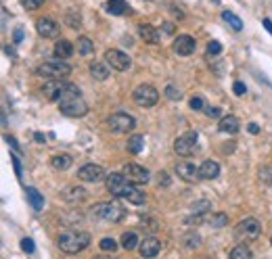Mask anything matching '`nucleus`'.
<instances>
[{"label":"nucleus","mask_w":272,"mask_h":259,"mask_svg":"<svg viewBox=\"0 0 272 259\" xmlns=\"http://www.w3.org/2000/svg\"><path fill=\"white\" fill-rule=\"evenodd\" d=\"M157 176H159V178H157V184H159V186H163V188H168V186L172 184V180H170L168 172H159Z\"/></svg>","instance_id":"37998d69"},{"label":"nucleus","mask_w":272,"mask_h":259,"mask_svg":"<svg viewBox=\"0 0 272 259\" xmlns=\"http://www.w3.org/2000/svg\"><path fill=\"white\" fill-rule=\"evenodd\" d=\"M90 74L94 79H99V82H105V79L109 77V67L101 63V61H94V63H90Z\"/></svg>","instance_id":"393cba45"},{"label":"nucleus","mask_w":272,"mask_h":259,"mask_svg":"<svg viewBox=\"0 0 272 259\" xmlns=\"http://www.w3.org/2000/svg\"><path fill=\"white\" fill-rule=\"evenodd\" d=\"M134 96V103L138 107H153L157 105V101H159V92H157V88H153L151 84H143V86H138L136 90L132 92Z\"/></svg>","instance_id":"0eeeda50"},{"label":"nucleus","mask_w":272,"mask_h":259,"mask_svg":"<svg viewBox=\"0 0 272 259\" xmlns=\"http://www.w3.org/2000/svg\"><path fill=\"white\" fill-rule=\"evenodd\" d=\"M138 251H140V255H143V257H157V255H159V251H161V243L155 236H149L145 240H140Z\"/></svg>","instance_id":"a211bd4d"},{"label":"nucleus","mask_w":272,"mask_h":259,"mask_svg":"<svg viewBox=\"0 0 272 259\" xmlns=\"http://www.w3.org/2000/svg\"><path fill=\"white\" fill-rule=\"evenodd\" d=\"M78 178H80L82 182H101L107 178V174H105V169L101 165H94V163H86L82 165L80 169H78Z\"/></svg>","instance_id":"9b49d317"},{"label":"nucleus","mask_w":272,"mask_h":259,"mask_svg":"<svg viewBox=\"0 0 272 259\" xmlns=\"http://www.w3.org/2000/svg\"><path fill=\"white\" fill-rule=\"evenodd\" d=\"M220 176V165L212 159H207V161L201 163L199 167V178H203V180H216V178Z\"/></svg>","instance_id":"6ab92c4d"},{"label":"nucleus","mask_w":272,"mask_h":259,"mask_svg":"<svg viewBox=\"0 0 272 259\" xmlns=\"http://www.w3.org/2000/svg\"><path fill=\"white\" fill-rule=\"evenodd\" d=\"M67 25H69V28H80V15H78V13H69L67 15Z\"/></svg>","instance_id":"c03bdc74"},{"label":"nucleus","mask_w":272,"mask_h":259,"mask_svg":"<svg viewBox=\"0 0 272 259\" xmlns=\"http://www.w3.org/2000/svg\"><path fill=\"white\" fill-rule=\"evenodd\" d=\"M78 52H80L82 57H88L94 52V42L90 38H86V36H82V38H78Z\"/></svg>","instance_id":"c756f323"},{"label":"nucleus","mask_w":272,"mask_h":259,"mask_svg":"<svg viewBox=\"0 0 272 259\" xmlns=\"http://www.w3.org/2000/svg\"><path fill=\"white\" fill-rule=\"evenodd\" d=\"M105 184H107V190L111 192V194H119V190L124 188V186L128 184V178H126V174L124 172H113V174H107V178H105Z\"/></svg>","instance_id":"dca6fc26"},{"label":"nucleus","mask_w":272,"mask_h":259,"mask_svg":"<svg viewBox=\"0 0 272 259\" xmlns=\"http://www.w3.org/2000/svg\"><path fill=\"white\" fill-rule=\"evenodd\" d=\"M59 111L67 115V117H84L88 113V105L82 98L80 88L74 84H67L63 94L59 98Z\"/></svg>","instance_id":"f257e3e1"},{"label":"nucleus","mask_w":272,"mask_h":259,"mask_svg":"<svg viewBox=\"0 0 272 259\" xmlns=\"http://www.w3.org/2000/svg\"><path fill=\"white\" fill-rule=\"evenodd\" d=\"M117 196H119V199H124V201H128V203H132V205H143L147 201L145 190L140 188L136 182H132V180H128V184L119 190Z\"/></svg>","instance_id":"1a4fd4ad"},{"label":"nucleus","mask_w":272,"mask_h":259,"mask_svg":"<svg viewBox=\"0 0 272 259\" xmlns=\"http://www.w3.org/2000/svg\"><path fill=\"white\" fill-rule=\"evenodd\" d=\"M21 40H23V28H17L15 34H13V42H15V44H19Z\"/></svg>","instance_id":"09e8293b"},{"label":"nucleus","mask_w":272,"mask_h":259,"mask_svg":"<svg viewBox=\"0 0 272 259\" xmlns=\"http://www.w3.org/2000/svg\"><path fill=\"white\" fill-rule=\"evenodd\" d=\"M4 52H6V55H11V57H13V55H15V50H13V48H11V46H6V48H4Z\"/></svg>","instance_id":"6e6d98bb"},{"label":"nucleus","mask_w":272,"mask_h":259,"mask_svg":"<svg viewBox=\"0 0 272 259\" xmlns=\"http://www.w3.org/2000/svg\"><path fill=\"white\" fill-rule=\"evenodd\" d=\"M270 243H272V238H270Z\"/></svg>","instance_id":"4d7b16f0"},{"label":"nucleus","mask_w":272,"mask_h":259,"mask_svg":"<svg viewBox=\"0 0 272 259\" xmlns=\"http://www.w3.org/2000/svg\"><path fill=\"white\" fill-rule=\"evenodd\" d=\"M90 245V234L84 230H74L69 228L65 232L59 234V249L63 253H69V255H76V253H82L86 247Z\"/></svg>","instance_id":"f03ea898"},{"label":"nucleus","mask_w":272,"mask_h":259,"mask_svg":"<svg viewBox=\"0 0 272 259\" xmlns=\"http://www.w3.org/2000/svg\"><path fill=\"white\" fill-rule=\"evenodd\" d=\"M11 159H13V165H15V174H17V178H19V180H21V178H23V169H21V161H19V157L13 155Z\"/></svg>","instance_id":"de8ad7c7"},{"label":"nucleus","mask_w":272,"mask_h":259,"mask_svg":"<svg viewBox=\"0 0 272 259\" xmlns=\"http://www.w3.org/2000/svg\"><path fill=\"white\" fill-rule=\"evenodd\" d=\"M65 86L67 84L63 79H50V82H46L42 86V94H44V98H48V101H59L61 94L65 90Z\"/></svg>","instance_id":"4468645a"},{"label":"nucleus","mask_w":272,"mask_h":259,"mask_svg":"<svg viewBox=\"0 0 272 259\" xmlns=\"http://www.w3.org/2000/svg\"><path fill=\"white\" fill-rule=\"evenodd\" d=\"M92 218L109 222V224H119L121 220L126 218V209L121 207L117 201H107V203H96L94 207L90 209Z\"/></svg>","instance_id":"7ed1b4c3"},{"label":"nucleus","mask_w":272,"mask_h":259,"mask_svg":"<svg viewBox=\"0 0 272 259\" xmlns=\"http://www.w3.org/2000/svg\"><path fill=\"white\" fill-rule=\"evenodd\" d=\"M105 8H107V13H109V15H126L130 6H128L126 0H109Z\"/></svg>","instance_id":"bb28decb"},{"label":"nucleus","mask_w":272,"mask_h":259,"mask_svg":"<svg viewBox=\"0 0 272 259\" xmlns=\"http://www.w3.org/2000/svg\"><path fill=\"white\" fill-rule=\"evenodd\" d=\"M233 92H234L236 96H243L245 92H247V86H245L243 82H234V84H233Z\"/></svg>","instance_id":"a18cd8bd"},{"label":"nucleus","mask_w":272,"mask_h":259,"mask_svg":"<svg viewBox=\"0 0 272 259\" xmlns=\"http://www.w3.org/2000/svg\"><path fill=\"white\" fill-rule=\"evenodd\" d=\"M191 109H193V111H203V109H205L203 98H201V96H193V98H191Z\"/></svg>","instance_id":"a19ab883"},{"label":"nucleus","mask_w":272,"mask_h":259,"mask_svg":"<svg viewBox=\"0 0 272 259\" xmlns=\"http://www.w3.org/2000/svg\"><path fill=\"white\" fill-rule=\"evenodd\" d=\"M36 30H38V34L42 36V38H57L59 32H61V25L55 19H46L44 17V19H38Z\"/></svg>","instance_id":"2eb2a0df"},{"label":"nucleus","mask_w":272,"mask_h":259,"mask_svg":"<svg viewBox=\"0 0 272 259\" xmlns=\"http://www.w3.org/2000/svg\"><path fill=\"white\" fill-rule=\"evenodd\" d=\"M174 30H176V28H174L172 21H165V23H163V32H165V34H174Z\"/></svg>","instance_id":"3c124183"},{"label":"nucleus","mask_w":272,"mask_h":259,"mask_svg":"<svg viewBox=\"0 0 272 259\" xmlns=\"http://www.w3.org/2000/svg\"><path fill=\"white\" fill-rule=\"evenodd\" d=\"M107 128L113 134H128V132H132L136 128V119L132 117V115L117 111L107 119Z\"/></svg>","instance_id":"423d86ee"},{"label":"nucleus","mask_w":272,"mask_h":259,"mask_svg":"<svg viewBox=\"0 0 272 259\" xmlns=\"http://www.w3.org/2000/svg\"><path fill=\"white\" fill-rule=\"evenodd\" d=\"M69 74H72V65H67L63 59H50L36 67V75L48 79H65Z\"/></svg>","instance_id":"20e7f679"},{"label":"nucleus","mask_w":272,"mask_h":259,"mask_svg":"<svg viewBox=\"0 0 272 259\" xmlns=\"http://www.w3.org/2000/svg\"><path fill=\"white\" fill-rule=\"evenodd\" d=\"M105 61H107V65H111V69H116V71H126V69H130V65H132V59L117 48H109L105 52Z\"/></svg>","instance_id":"9d476101"},{"label":"nucleus","mask_w":272,"mask_h":259,"mask_svg":"<svg viewBox=\"0 0 272 259\" xmlns=\"http://www.w3.org/2000/svg\"><path fill=\"white\" fill-rule=\"evenodd\" d=\"M19 2L23 8H28V11H36V8L44 4V0H19Z\"/></svg>","instance_id":"e433bc0d"},{"label":"nucleus","mask_w":272,"mask_h":259,"mask_svg":"<svg viewBox=\"0 0 272 259\" xmlns=\"http://www.w3.org/2000/svg\"><path fill=\"white\" fill-rule=\"evenodd\" d=\"M197 140H199L197 132H184L182 136H178L176 142H174V150H176V155L191 157L197 150Z\"/></svg>","instance_id":"6e6552de"},{"label":"nucleus","mask_w":272,"mask_h":259,"mask_svg":"<svg viewBox=\"0 0 272 259\" xmlns=\"http://www.w3.org/2000/svg\"><path fill=\"white\" fill-rule=\"evenodd\" d=\"M6 142H8V145H11V147L15 148V153H17V155L21 153V148H19V145H17V140H15L13 136H6Z\"/></svg>","instance_id":"8fccbe9b"},{"label":"nucleus","mask_w":272,"mask_h":259,"mask_svg":"<svg viewBox=\"0 0 272 259\" xmlns=\"http://www.w3.org/2000/svg\"><path fill=\"white\" fill-rule=\"evenodd\" d=\"M21 249H23V251L28 253V255H32L34 251H36V245H34L32 238H23V240H21Z\"/></svg>","instance_id":"79ce46f5"},{"label":"nucleus","mask_w":272,"mask_h":259,"mask_svg":"<svg viewBox=\"0 0 272 259\" xmlns=\"http://www.w3.org/2000/svg\"><path fill=\"white\" fill-rule=\"evenodd\" d=\"M128 153L130 155H138V153H143V148H145V136L143 134H134V136H130L128 138Z\"/></svg>","instance_id":"b1692460"},{"label":"nucleus","mask_w":272,"mask_h":259,"mask_svg":"<svg viewBox=\"0 0 272 259\" xmlns=\"http://www.w3.org/2000/svg\"><path fill=\"white\" fill-rule=\"evenodd\" d=\"M264 28H266V32L272 36V21H270V19H264Z\"/></svg>","instance_id":"5fc2aeb1"},{"label":"nucleus","mask_w":272,"mask_h":259,"mask_svg":"<svg viewBox=\"0 0 272 259\" xmlns=\"http://www.w3.org/2000/svg\"><path fill=\"white\" fill-rule=\"evenodd\" d=\"M182 243H184L187 249H199L201 238H199V234H195V232H189V234L182 236Z\"/></svg>","instance_id":"473e14b6"},{"label":"nucleus","mask_w":272,"mask_h":259,"mask_svg":"<svg viewBox=\"0 0 272 259\" xmlns=\"http://www.w3.org/2000/svg\"><path fill=\"white\" fill-rule=\"evenodd\" d=\"M52 52H55L57 59H69V57L74 55V44L69 42V40H63V38H61V40L55 44Z\"/></svg>","instance_id":"5701e85b"},{"label":"nucleus","mask_w":272,"mask_h":259,"mask_svg":"<svg viewBox=\"0 0 272 259\" xmlns=\"http://www.w3.org/2000/svg\"><path fill=\"white\" fill-rule=\"evenodd\" d=\"M138 245H140V240H138L136 232H124V234H121V249H124V251H134Z\"/></svg>","instance_id":"a878e982"},{"label":"nucleus","mask_w":272,"mask_h":259,"mask_svg":"<svg viewBox=\"0 0 272 259\" xmlns=\"http://www.w3.org/2000/svg\"><path fill=\"white\" fill-rule=\"evenodd\" d=\"M201 222L212 228H224L228 226V216L226 213H203V220Z\"/></svg>","instance_id":"4be33fe9"},{"label":"nucleus","mask_w":272,"mask_h":259,"mask_svg":"<svg viewBox=\"0 0 272 259\" xmlns=\"http://www.w3.org/2000/svg\"><path fill=\"white\" fill-rule=\"evenodd\" d=\"M174 169H176L178 178H182L184 182H195L199 178V167H195V163H191V161H180L176 163Z\"/></svg>","instance_id":"f3484780"},{"label":"nucleus","mask_w":272,"mask_h":259,"mask_svg":"<svg viewBox=\"0 0 272 259\" xmlns=\"http://www.w3.org/2000/svg\"><path fill=\"white\" fill-rule=\"evenodd\" d=\"M262 232V226L256 218H245L239 222V226L234 228V236L236 240H241V243H247V240H256Z\"/></svg>","instance_id":"39448f33"},{"label":"nucleus","mask_w":272,"mask_h":259,"mask_svg":"<svg viewBox=\"0 0 272 259\" xmlns=\"http://www.w3.org/2000/svg\"><path fill=\"white\" fill-rule=\"evenodd\" d=\"M258 178H260V182L262 184H272V167H260V172H258Z\"/></svg>","instance_id":"f704fd0d"},{"label":"nucleus","mask_w":272,"mask_h":259,"mask_svg":"<svg viewBox=\"0 0 272 259\" xmlns=\"http://www.w3.org/2000/svg\"><path fill=\"white\" fill-rule=\"evenodd\" d=\"M99 245H101L103 251H111V253H113V251H117V243H116L113 238H103Z\"/></svg>","instance_id":"58836bf2"},{"label":"nucleus","mask_w":272,"mask_h":259,"mask_svg":"<svg viewBox=\"0 0 272 259\" xmlns=\"http://www.w3.org/2000/svg\"><path fill=\"white\" fill-rule=\"evenodd\" d=\"M72 163H74V159L69 157V155H55L50 159V165L55 167V169H59V172H65V169H69L72 167Z\"/></svg>","instance_id":"cd10ccee"},{"label":"nucleus","mask_w":272,"mask_h":259,"mask_svg":"<svg viewBox=\"0 0 272 259\" xmlns=\"http://www.w3.org/2000/svg\"><path fill=\"white\" fill-rule=\"evenodd\" d=\"M25 192H28V201H30V205H32L34 209H36V211L44 209V196H42L36 188H28Z\"/></svg>","instance_id":"c85d7f7f"},{"label":"nucleus","mask_w":272,"mask_h":259,"mask_svg":"<svg viewBox=\"0 0 272 259\" xmlns=\"http://www.w3.org/2000/svg\"><path fill=\"white\" fill-rule=\"evenodd\" d=\"M222 52V44L220 42H216V40H212L207 44V55L209 57H216V55H220Z\"/></svg>","instance_id":"ea45409f"},{"label":"nucleus","mask_w":272,"mask_h":259,"mask_svg":"<svg viewBox=\"0 0 272 259\" xmlns=\"http://www.w3.org/2000/svg\"><path fill=\"white\" fill-rule=\"evenodd\" d=\"M203 111H205L207 117H220V113H222L220 107H205Z\"/></svg>","instance_id":"49530a36"},{"label":"nucleus","mask_w":272,"mask_h":259,"mask_svg":"<svg viewBox=\"0 0 272 259\" xmlns=\"http://www.w3.org/2000/svg\"><path fill=\"white\" fill-rule=\"evenodd\" d=\"M138 36L143 38L147 44H159V32L149 23H140L138 25Z\"/></svg>","instance_id":"aec40b11"},{"label":"nucleus","mask_w":272,"mask_h":259,"mask_svg":"<svg viewBox=\"0 0 272 259\" xmlns=\"http://www.w3.org/2000/svg\"><path fill=\"white\" fill-rule=\"evenodd\" d=\"M124 174L128 180H132L136 184H147L149 180H151V174H149V169L138 165V163H126L124 165Z\"/></svg>","instance_id":"f8f14e48"},{"label":"nucleus","mask_w":272,"mask_h":259,"mask_svg":"<svg viewBox=\"0 0 272 259\" xmlns=\"http://www.w3.org/2000/svg\"><path fill=\"white\" fill-rule=\"evenodd\" d=\"M231 259H251V251H249V249L245 247V243H243V245L234 247L233 251H231Z\"/></svg>","instance_id":"72a5a7b5"},{"label":"nucleus","mask_w":272,"mask_h":259,"mask_svg":"<svg viewBox=\"0 0 272 259\" xmlns=\"http://www.w3.org/2000/svg\"><path fill=\"white\" fill-rule=\"evenodd\" d=\"M209 209H212V203L209 201H199L193 205V213H207Z\"/></svg>","instance_id":"4c0bfd02"},{"label":"nucleus","mask_w":272,"mask_h":259,"mask_svg":"<svg viewBox=\"0 0 272 259\" xmlns=\"http://www.w3.org/2000/svg\"><path fill=\"white\" fill-rule=\"evenodd\" d=\"M195 48H197L195 38H191V36H187V34H182V36H178V38L174 40V52H176V55H180V57L193 55V52H195Z\"/></svg>","instance_id":"ddd939ff"},{"label":"nucleus","mask_w":272,"mask_h":259,"mask_svg":"<svg viewBox=\"0 0 272 259\" xmlns=\"http://www.w3.org/2000/svg\"><path fill=\"white\" fill-rule=\"evenodd\" d=\"M63 196H65V201H69V203H80V201L86 199V190L80 188V186H78V188L74 186V188H67V192Z\"/></svg>","instance_id":"7c9ffc66"},{"label":"nucleus","mask_w":272,"mask_h":259,"mask_svg":"<svg viewBox=\"0 0 272 259\" xmlns=\"http://www.w3.org/2000/svg\"><path fill=\"white\" fill-rule=\"evenodd\" d=\"M165 96H168L170 98V101H180V98H182V92L178 90V88L176 86H165Z\"/></svg>","instance_id":"c9c22d12"},{"label":"nucleus","mask_w":272,"mask_h":259,"mask_svg":"<svg viewBox=\"0 0 272 259\" xmlns=\"http://www.w3.org/2000/svg\"><path fill=\"white\" fill-rule=\"evenodd\" d=\"M218 130L222 134H236L241 130V121L239 117H234V115H228V117H222L220 123H218Z\"/></svg>","instance_id":"412c9836"},{"label":"nucleus","mask_w":272,"mask_h":259,"mask_svg":"<svg viewBox=\"0 0 272 259\" xmlns=\"http://www.w3.org/2000/svg\"><path fill=\"white\" fill-rule=\"evenodd\" d=\"M222 19H224L228 25H231L234 32H241V30H243V21H241L233 11H222Z\"/></svg>","instance_id":"2f4dec72"},{"label":"nucleus","mask_w":272,"mask_h":259,"mask_svg":"<svg viewBox=\"0 0 272 259\" xmlns=\"http://www.w3.org/2000/svg\"><path fill=\"white\" fill-rule=\"evenodd\" d=\"M247 130H249L251 134H260V126H258V123H249Z\"/></svg>","instance_id":"864d4df0"},{"label":"nucleus","mask_w":272,"mask_h":259,"mask_svg":"<svg viewBox=\"0 0 272 259\" xmlns=\"http://www.w3.org/2000/svg\"><path fill=\"white\" fill-rule=\"evenodd\" d=\"M34 138H36V140L40 142V145H44V142H46V136H44V134H40V132L34 134Z\"/></svg>","instance_id":"603ef678"}]
</instances>
